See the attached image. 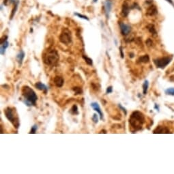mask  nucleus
I'll use <instances>...</instances> for the list:
<instances>
[{
	"label": "nucleus",
	"mask_w": 174,
	"mask_h": 174,
	"mask_svg": "<svg viewBox=\"0 0 174 174\" xmlns=\"http://www.w3.org/2000/svg\"><path fill=\"white\" fill-rule=\"evenodd\" d=\"M129 11H130V7H129V4L127 2H124L123 5H122V15L124 17H126L129 14Z\"/></svg>",
	"instance_id": "nucleus-9"
},
{
	"label": "nucleus",
	"mask_w": 174,
	"mask_h": 174,
	"mask_svg": "<svg viewBox=\"0 0 174 174\" xmlns=\"http://www.w3.org/2000/svg\"><path fill=\"white\" fill-rule=\"evenodd\" d=\"M59 40L63 44L68 45L72 42V34L68 29H63L59 36Z\"/></svg>",
	"instance_id": "nucleus-4"
},
{
	"label": "nucleus",
	"mask_w": 174,
	"mask_h": 174,
	"mask_svg": "<svg viewBox=\"0 0 174 174\" xmlns=\"http://www.w3.org/2000/svg\"><path fill=\"white\" fill-rule=\"evenodd\" d=\"M24 58H25V53H24V51H21L17 55V61H18L19 66H21L22 64H23V59H24Z\"/></svg>",
	"instance_id": "nucleus-15"
},
{
	"label": "nucleus",
	"mask_w": 174,
	"mask_h": 174,
	"mask_svg": "<svg viewBox=\"0 0 174 174\" xmlns=\"http://www.w3.org/2000/svg\"><path fill=\"white\" fill-rule=\"evenodd\" d=\"M148 87H149V83H148V81H145L143 85V94H146L147 92H148Z\"/></svg>",
	"instance_id": "nucleus-20"
},
{
	"label": "nucleus",
	"mask_w": 174,
	"mask_h": 174,
	"mask_svg": "<svg viewBox=\"0 0 174 174\" xmlns=\"http://www.w3.org/2000/svg\"><path fill=\"white\" fill-rule=\"evenodd\" d=\"M138 61H139L140 62H142V63L149 62V56H148V55H145L143 56H141V57H140V58H139Z\"/></svg>",
	"instance_id": "nucleus-18"
},
{
	"label": "nucleus",
	"mask_w": 174,
	"mask_h": 174,
	"mask_svg": "<svg viewBox=\"0 0 174 174\" xmlns=\"http://www.w3.org/2000/svg\"><path fill=\"white\" fill-rule=\"evenodd\" d=\"M37 129H38V126H37V125H34V126H33L31 127V130H30V133L34 134V133H36Z\"/></svg>",
	"instance_id": "nucleus-24"
},
{
	"label": "nucleus",
	"mask_w": 174,
	"mask_h": 174,
	"mask_svg": "<svg viewBox=\"0 0 174 174\" xmlns=\"http://www.w3.org/2000/svg\"><path fill=\"white\" fill-rule=\"evenodd\" d=\"M165 94L168 95L174 96V88H169L165 90Z\"/></svg>",
	"instance_id": "nucleus-21"
},
{
	"label": "nucleus",
	"mask_w": 174,
	"mask_h": 174,
	"mask_svg": "<svg viewBox=\"0 0 174 174\" xmlns=\"http://www.w3.org/2000/svg\"><path fill=\"white\" fill-rule=\"evenodd\" d=\"M145 122V117L143 114L141 112L136 111H134L130 115L129 119V123L130 126L135 130H139L142 128L143 123Z\"/></svg>",
	"instance_id": "nucleus-2"
},
{
	"label": "nucleus",
	"mask_w": 174,
	"mask_h": 174,
	"mask_svg": "<svg viewBox=\"0 0 174 174\" xmlns=\"http://www.w3.org/2000/svg\"><path fill=\"white\" fill-rule=\"evenodd\" d=\"M83 58H84V59L86 60V63H87L88 65H92V59H91V58H88V57H87V56H85V55H84Z\"/></svg>",
	"instance_id": "nucleus-22"
},
{
	"label": "nucleus",
	"mask_w": 174,
	"mask_h": 174,
	"mask_svg": "<svg viewBox=\"0 0 174 174\" xmlns=\"http://www.w3.org/2000/svg\"><path fill=\"white\" fill-rule=\"evenodd\" d=\"M44 62L49 66H55L59 61V55L54 49H49L43 55Z\"/></svg>",
	"instance_id": "nucleus-3"
},
{
	"label": "nucleus",
	"mask_w": 174,
	"mask_h": 174,
	"mask_svg": "<svg viewBox=\"0 0 174 174\" xmlns=\"http://www.w3.org/2000/svg\"><path fill=\"white\" fill-rule=\"evenodd\" d=\"M4 113H5V115L7 119L13 124L15 126L18 128V126H19V122H18V119L15 117L13 109L12 108H10V107H8L4 110Z\"/></svg>",
	"instance_id": "nucleus-5"
},
{
	"label": "nucleus",
	"mask_w": 174,
	"mask_h": 174,
	"mask_svg": "<svg viewBox=\"0 0 174 174\" xmlns=\"http://www.w3.org/2000/svg\"><path fill=\"white\" fill-rule=\"evenodd\" d=\"M158 12L157 8L156 7V6L154 5H151L149 6V7L147 10V15L148 16H154V15H156Z\"/></svg>",
	"instance_id": "nucleus-10"
},
{
	"label": "nucleus",
	"mask_w": 174,
	"mask_h": 174,
	"mask_svg": "<svg viewBox=\"0 0 174 174\" xmlns=\"http://www.w3.org/2000/svg\"><path fill=\"white\" fill-rule=\"evenodd\" d=\"M22 94L24 97L23 102L27 106L30 107L31 105H36L38 97L36 94V92L32 89L27 86H23L22 89Z\"/></svg>",
	"instance_id": "nucleus-1"
},
{
	"label": "nucleus",
	"mask_w": 174,
	"mask_h": 174,
	"mask_svg": "<svg viewBox=\"0 0 174 174\" xmlns=\"http://www.w3.org/2000/svg\"><path fill=\"white\" fill-rule=\"evenodd\" d=\"M73 90L74 91L76 94H82V90L80 88V87H74L73 88Z\"/></svg>",
	"instance_id": "nucleus-23"
},
{
	"label": "nucleus",
	"mask_w": 174,
	"mask_h": 174,
	"mask_svg": "<svg viewBox=\"0 0 174 174\" xmlns=\"http://www.w3.org/2000/svg\"><path fill=\"white\" fill-rule=\"evenodd\" d=\"M154 133H170L169 130L167 127L165 126H157L154 130Z\"/></svg>",
	"instance_id": "nucleus-11"
},
{
	"label": "nucleus",
	"mask_w": 174,
	"mask_h": 174,
	"mask_svg": "<svg viewBox=\"0 0 174 174\" xmlns=\"http://www.w3.org/2000/svg\"><path fill=\"white\" fill-rule=\"evenodd\" d=\"M120 30H121V33H122V35L127 36V35L131 31V27L129 25H128V24H126V23H124L120 22Z\"/></svg>",
	"instance_id": "nucleus-7"
},
{
	"label": "nucleus",
	"mask_w": 174,
	"mask_h": 174,
	"mask_svg": "<svg viewBox=\"0 0 174 174\" xmlns=\"http://www.w3.org/2000/svg\"><path fill=\"white\" fill-rule=\"evenodd\" d=\"M54 83L57 87H61L64 85V81L63 78L61 77H55L54 79Z\"/></svg>",
	"instance_id": "nucleus-14"
},
{
	"label": "nucleus",
	"mask_w": 174,
	"mask_h": 174,
	"mask_svg": "<svg viewBox=\"0 0 174 174\" xmlns=\"http://www.w3.org/2000/svg\"><path fill=\"white\" fill-rule=\"evenodd\" d=\"M70 112V113L72 114V115H78V114H79V111H78L77 106L75 105H73L72 108H71Z\"/></svg>",
	"instance_id": "nucleus-19"
},
{
	"label": "nucleus",
	"mask_w": 174,
	"mask_h": 174,
	"mask_svg": "<svg viewBox=\"0 0 174 174\" xmlns=\"http://www.w3.org/2000/svg\"><path fill=\"white\" fill-rule=\"evenodd\" d=\"M170 81H173V82H174V75L171 76V77H170Z\"/></svg>",
	"instance_id": "nucleus-31"
},
{
	"label": "nucleus",
	"mask_w": 174,
	"mask_h": 174,
	"mask_svg": "<svg viewBox=\"0 0 174 174\" xmlns=\"http://www.w3.org/2000/svg\"><path fill=\"white\" fill-rule=\"evenodd\" d=\"M35 87H36V88L38 89V90H39L44 91L45 93H46V92L48 91V87H47V86H46V85L43 84V83H41V82L36 83L35 84Z\"/></svg>",
	"instance_id": "nucleus-13"
},
{
	"label": "nucleus",
	"mask_w": 174,
	"mask_h": 174,
	"mask_svg": "<svg viewBox=\"0 0 174 174\" xmlns=\"http://www.w3.org/2000/svg\"><path fill=\"white\" fill-rule=\"evenodd\" d=\"M147 29L149 30V32H150V33H151L154 36H155L157 35V32H156V28H155L154 25H152V24H149V25H148V26H147Z\"/></svg>",
	"instance_id": "nucleus-17"
},
{
	"label": "nucleus",
	"mask_w": 174,
	"mask_h": 174,
	"mask_svg": "<svg viewBox=\"0 0 174 174\" xmlns=\"http://www.w3.org/2000/svg\"><path fill=\"white\" fill-rule=\"evenodd\" d=\"M8 45H9V43L7 40L4 42V43H1V50H0V51H1V54L3 55L5 53L6 50L7 48L8 47Z\"/></svg>",
	"instance_id": "nucleus-16"
},
{
	"label": "nucleus",
	"mask_w": 174,
	"mask_h": 174,
	"mask_svg": "<svg viewBox=\"0 0 174 174\" xmlns=\"http://www.w3.org/2000/svg\"><path fill=\"white\" fill-rule=\"evenodd\" d=\"M118 106H119V107H120V108L121 109H122V111H123L124 112V113H125V114H126H126H127V111H126V109H125V108H124V107H122V105H120V104H119V105H118Z\"/></svg>",
	"instance_id": "nucleus-29"
},
{
	"label": "nucleus",
	"mask_w": 174,
	"mask_h": 174,
	"mask_svg": "<svg viewBox=\"0 0 174 174\" xmlns=\"http://www.w3.org/2000/svg\"><path fill=\"white\" fill-rule=\"evenodd\" d=\"M167 2H169V3H171V4H172L173 6H174V3H173V2H172V0H167Z\"/></svg>",
	"instance_id": "nucleus-32"
},
{
	"label": "nucleus",
	"mask_w": 174,
	"mask_h": 174,
	"mask_svg": "<svg viewBox=\"0 0 174 174\" xmlns=\"http://www.w3.org/2000/svg\"><path fill=\"white\" fill-rule=\"evenodd\" d=\"M92 120L94 122V123H98V115L96 113H94V115H93V117H92Z\"/></svg>",
	"instance_id": "nucleus-26"
},
{
	"label": "nucleus",
	"mask_w": 174,
	"mask_h": 174,
	"mask_svg": "<svg viewBox=\"0 0 174 174\" xmlns=\"http://www.w3.org/2000/svg\"><path fill=\"white\" fill-rule=\"evenodd\" d=\"M111 6H112V2L111 0H107L105 2V12L107 15V17H109V15L110 13V11L111 10Z\"/></svg>",
	"instance_id": "nucleus-12"
},
{
	"label": "nucleus",
	"mask_w": 174,
	"mask_h": 174,
	"mask_svg": "<svg viewBox=\"0 0 174 174\" xmlns=\"http://www.w3.org/2000/svg\"><path fill=\"white\" fill-rule=\"evenodd\" d=\"M172 58L171 57H164V58H158L154 60L155 65L157 68H164L167 66L169 63L171 62Z\"/></svg>",
	"instance_id": "nucleus-6"
},
{
	"label": "nucleus",
	"mask_w": 174,
	"mask_h": 174,
	"mask_svg": "<svg viewBox=\"0 0 174 174\" xmlns=\"http://www.w3.org/2000/svg\"><path fill=\"white\" fill-rule=\"evenodd\" d=\"M146 44L147 45H148V46H152V41L151 40L149 39H148V40H147L146 41Z\"/></svg>",
	"instance_id": "nucleus-28"
},
{
	"label": "nucleus",
	"mask_w": 174,
	"mask_h": 174,
	"mask_svg": "<svg viewBox=\"0 0 174 174\" xmlns=\"http://www.w3.org/2000/svg\"><path fill=\"white\" fill-rule=\"evenodd\" d=\"M74 15H77V17H79V18H83V19L87 20V21H89V18H87L86 16H84V15H81V14H79V13H74Z\"/></svg>",
	"instance_id": "nucleus-25"
},
{
	"label": "nucleus",
	"mask_w": 174,
	"mask_h": 174,
	"mask_svg": "<svg viewBox=\"0 0 174 174\" xmlns=\"http://www.w3.org/2000/svg\"><path fill=\"white\" fill-rule=\"evenodd\" d=\"M120 53H121V57L122 58H124V54L123 53H122V48L120 47Z\"/></svg>",
	"instance_id": "nucleus-30"
},
{
	"label": "nucleus",
	"mask_w": 174,
	"mask_h": 174,
	"mask_svg": "<svg viewBox=\"0 0 174 174\" xmlns=\"http://www.w3.org/2000/svg\"><path fill=\"white\" fill-rule=\"evenodd\" d=\"M112 92H113V87H112V86H109V87H107V91H106L107 94H110V93H112Z\"/></svg>",
	"instance_id": "nucleus-27"
},
{
	"label": "nucleus",
	"mask_w": 174,
	"mask_h": 174,
	"mask_svg": "<svg viewBox=\"0 0 174 174\" xmlns=\"http://www.w3.org/2000/svg\"><path fill=\"white\" fill-rule=\"evenodd\" d=\"M91 107L93 108L94 110H95L96 111L98 112V113L99 114V116H100V120H102L103 119V114H102V111H101V109H100V107L99 106L98 103L96 102H94L91 103Z\"/></svg>",
	"instance_id": "nucleus-8"
}]
</instances>
